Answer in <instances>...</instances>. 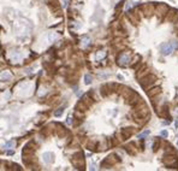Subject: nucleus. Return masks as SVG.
Segmentation results:
<instances>
[{"label":"nucleus","mask_w":178,"mask_h":171,"mask_svg":"<svg viewBox=\"0 0 178 171\" xmlns=\"http://www.w3.org/2000/svg\"><path fill=\"white\" fill-rule=\"evenodd\" d=\"M4 148H5V149H7V151H10V149H13V148H15V141H13V140H10V141H7L6 144L4 145Z\"/></svg>","instance_id":"f8f14e48"},{"label":"nucleus","mask_w":178,"mask_h":171,"mask_svg":"<svg viewBox=\"0 0 178 171\" xmlns=\"http://www.w3.org/2000/svg\"><path fill=\"white\" fill-rule=\"evenodd\" d=\"M63 112H64V108L60 107V108H58V111H56V113H54V115H56L57 117H60V116L63 115Z\"/></svg>","instance_id":"a211bd4d"},{"label":"nucleus","mask_w":178,"mask_h":171,"mask_svg":"<svg viewBox=\"0 0 178 171\" xmlns=\"http://www.w3.org/2000/svg\"><path fill=\"white\" fill-rule=\"evenodd\" d=\"M161 93V88L160 87H155V88H153V89H150L148 92V95H149L150 98H153V97H155V95H158Z\"/></svg>","instance_id":"9b49d317"},{"label":"nucleus","mask_w":178,"mask_h":171,"mask_svg":"<svg viewBox=\"0 0 178 171\" xmlns=\"http://www.w3.org/2000/svg\"><path fill=\"white\" fill-rule=\"evenodd\" d=\"M167 19H169L170 22H173V23H176L178 19V10L177 9H171L167 11Z\"/></svg>","instance_id":"20e7f679"},{"label":"nucleus","mask_w":178,"mask_h":171,"mask_svg":"<svg viewBox=\"0 0 178 171\" xmlns=\"http://www.w3.org/2000/svg\"><path fill=\"white\" fill-rule=\"evenodd\" d=\"M158 116H160V117H162V118H169V119H171V117H170V111H169V105H167V104H165L162 107L160 108V111H158Z\"/></svg>","instance_id":"39448f33"},{"label":"nucleus","mask_w":178,"mask_h":171,"mask_svg":"<svg viewBox=\"0 0 178 171\" xmlns=\"http://www.w3.org/2000/svg\"><path fill=\"white\" fill-rule=\"evenodd\" d=\"M169 135V133H167V131H166V130H162V131H161V136H164V137H166V136Z\"/></svg>","instance_id":"aec40b11"},{"label":"nucleus","mask_w":178,"mask_h":171,"mask_svg":"<svg viewBox=\"0 0 178 171\" xmlns=\"http://www.w3.org/2000/svg\"><path fill=\"white\" fill-rule=\"evenodd\" d=\"M155 81H157V76H155V75H148V76H146V77L142 78L141 86H142L143 88H148L149 86H153Z\"/></svg>","instance_id":"f03ea898"},{"label":"nucleus","mask_w":178,"mask_h":171,"mask_svg":"<svg viewBox=\"0 0 178 171\" xmlns=\"http://www.w3.org/2000/svg\"><path fill=\"white\" fill-rule=\"evenodd\" d=\"M82 45L84 46H89L90 45V39L89 37H83V40H82Z\"/></svg>","instance_id":"2eb2a0df"},{"label":"nucleus","mask_w":178,"mask_h":171,"mask_svg":"<svg viewBox=\"0 0 178 171\" xmlns=\"http://www.w3.org/2000/svg\"><path fill=\"white\" fill-rule=\"evenodd\" d=\"M173 45L171 44V42H165V44H162V45L160 46V52L162 55H169L173 52Z\"/></svg>","instance_id":"7ed1b4c3"},{"label":"nucleus","mask_w":178,"mask_h":171,"mask_svg":"<svg viewBox=\"0 0 178 171\" xmlns=\"http://www.w3.org/2000/svg\"><path fill=\"white\" fill-rule=\"evenodd\" d=\"M105 55H106V52H105V51H101L100 53L96 54V60H100V59H102Z\"/></svg>","instance_id":"dca6fc26"},{"label":"nucleus","mask_w":178,"mask_h":171,"mask_svg":"<svg viewBox=\"0 0 178 171\" xmlns=\"http://www.w3.org/2000/svg\"><path fill=\"white\" fill-rule=\"evenodd\" d=\"M130 62V55L128 53H123L120 54V57L118 58V64L120 65V66H125V65H128Z\"/></svg>","instance_id":"423d86ee"},{"label":"nucleus","mask_w":178,"mask_h":171,"mask_svg":"<svg viewBox=\"0 0 178 171\" xmlns=\"http://www.w3.org/2000/svg\"><path fill=\"white\" fill-rule=\"evenodd\" d=\"M175 27H176V29H178V22H176V23H175Z\"/></svg>","instance_id":"4be33fe9"},{"label":"nucleus","mask_w":178,"mask_h":171,"mask_svg":"<svg viewBox=\"0 0 178 171\" xmlns=\"http://www.w3.org/2000/svg\"><path fill=\"white\" fill-rule=\"evenodd\" d=\"M132 133H134L132 128H125V129H123V130H122V135H123V137H124V140H125L126 137L131 136Z\"/></svg>","instance_id":"9d476101"},{"label":"nucleus","mask_w":178,"mask_h":171,"mask_svg":"<svg viewBox=\"0 0 178 171\" xmlns=\"http://www.w3.org/2000/svg\"><path fill=\"white\" fill-rule=\"evenodd\" d=\"M159 146H160V142L157 140V141H155V144L153 145V151H154V152H157V151H158V148H159Z\"/></svg>","instance_id":"6ab92c4d"},{"label":"nucleus","mask_w":178,"mask_h":171,"mask_svg":"<svg viewBox=\"0 0 178 171\" xmlns=\"http://www.w3.org/2000/svg\"><path fill=\"white\" fill-rule=\"evenodd\" d=\"M93 82V77H92V75L90 73H85L84 75V83L85 84H90Z\"/></svg>","instance_id":"4468645a"},{"label":"nucleus","mask_w":178,"mask_h":171,"mask_svg":"<svg viewBox=\"0 0 178 171\" xmlns=\"http://www.w3.org/2000/svg\"><path fill=\"white\" fill-rule=\"evenodd\" d=\"M147 135H149V130H146V131H143V133H141L140 135L137 136L138 139H143V137H146Z\"/></svg>","instance_id":"f3484780"},{"label":"nucleus","mask_w":178,"mask_h":171,"mask_svg":"<svg viewBox=\"0 0 178 171\" xmlns=\"http://www.w3.org/2000/svg\"><path fill=\"white\" fill-rule=\"evenodd\" d=\"M12 78V73L10 71H2V72H0V81H2V82H7V81H10Z\"/></svg>","instance_id":"6e6552de"},{"label":"nucleus","mask_w":178,"mask_h":171,"mask_svg":"<svg viewBox=\"0 0 178 171\" xmlns=\"http://www.w3.org/2000/svg\"><path fill=\"white\" fill-rule=\"evenodd\" d=\"M11 59H12L13 62H19V60L22 59V54L19 53V52H15V53L11 54Z\"/></svg>","instance_id":"ddd939ff"},{"label":"nucleus","mask_w":178,"mask_h":171,"mask_svg":"<svg viewBox=\"0 0 178 171\" xmlns=\"http://www.w3.org/2000/svg\"><path fill=\"white\" fill-rule=\"evenodd\" d=\"M42 159L46 164H51V163L54 162V155H53L52 152H45L42 154Z\"/></svg>","instance_id":"0eeeda50"},{"label":"nucleus","mask_w":178,"mask_h":171,"mask_svg":"<svg viewBox=\"0 0 178 171\" xmlns=\"http://www.w3.org/2000/svg\"><path fill=\"white\" fill-rule=\"evenodd\" d=\"M162 162L164 164L171 168V169H178V158H177V153H169V155H165L162 158Z\"/></svg>","instance_id":"f257e3e1"},{"label":"nucleus","mask_w":178,"mask_h":171,"mask_svg":"<svg viewBox=\"0 0 178 171\" xmlns=\"http://www.w3.org/2000/svg\"><path fill=\"white\" fill-rule=\"evenodd\" d=\"M57 39H58V34L57 33H48L46 35V41L48 44H52V42H54Z\"/></svg>","instance_id":"1a4fd4ad"},{"label":"nucleus","mask_w":178,"mask_h":171,"mask_svg":"<svg viewBox=\"0 0 178 171\" xmlns=\"http://www.w3.org/2000/svg\"><path fill=\"white\" fill-rule=\"evenodd\" d=\"M66 122H67V124H71V117L67 118V121H66Z\"/></svg>","instance_id":"412c9836"}]
</instances>
